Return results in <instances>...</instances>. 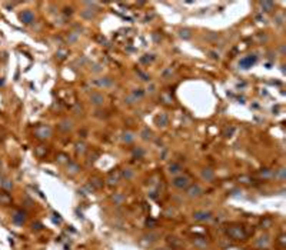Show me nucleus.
Returning a JSON list of instances; mask_svg holds the SVG:
<instances>
[{"label": "nucleus", "mask_w": 286, "mask_h": 250, "mask_svg": "<svg viewBox=\"0 0 286 250\" xmlns=\"http://www.w3.org/2000/svg\"><path fill=\"white\" fill-rule=\"evenodd\" d=\"M228 234L229 237H232L235 240H243V239L247 237V233L242 226H230L228 229Z\"/></svg>", "instance_id": "1"}, {"label": "nucleus", "mask_w": 286, "mask_h": 250, "mask_svg": "<svg viewBox=\"0 0 286 250\" xmlns=\"http://www.w3.org/2000/svg\"><path fill=\"white\" fill-rule=\"evenodd\" d=\"M190 185V177L189 176H179V177L173 179V186L179 187V189H186Z\"/></svg>", "instance_id": "2"}, {"label": "nucleus", "mask_w": 286, "mask_h": 250, "mask_svg": "<svg viewBox=\"0 0 286 250\" xmlns=\"http://www.w3.org/2000/svg\"><path fill=\"white\" fill-rule=\"evenodd\" d=\"M255 62H256V56H247V57H243V59L239 62V66H240L242 69H249Z\"/></svg>", "instance_id": "3"}, {"label": "nucleus", "mask_w": 286, "mask_h": 250, "mask_svg": "<svg viewBox=\"0 0 286 250\" xmlns=\"http://www.w3.org/2000/svg\"><path fill=\"white\" fill-rule=\"evenodd\" d=\"M193 217L196 219V220H199V222H207V220L212 219V214H210L209 211H196Z\"/></svg>", "instance_id": "4"}, {"label": "nucleus", "mask_w": 286, "mask_h": 250, "mask_svg": "<svg viewBox=\"0 0 286 250\" xmlns=\"http://www.w3.org/2000/svg\"><path fill=\"white\" fill-rule=\"evenodd\" d=\"M202 193V189L199 187L197 185H195V186H192L190 189L188 190V194L190 196V197H195V196H199V194Z\"/></svg>", "instance_id": "5"}, {"label": "nucleus", "mask_w": 286, "mask_h": 250, "mask_svg": "<svg viewBox=\"0 0 286 250\" xmlns=\"http://www.w3.org/2000/svg\"><path fill=\"white\" fill-rule=\"evenodd\" d=\"M20 19H22L25 23H30V22L33 20V15L30 13V12H25V13L20 16Z\"/></svg>", "instance_id": "6"}, {"label": "nucleus", "mask_w": 286, "mask_h": 250, "mask_svg": "<svg viewBox=\"0 0 286 250\" xmlns=\"http://www.w3.org/2000/svg\"><path fill=\"white\" fill-rule=\"evenodd\" d=\"M180 170H182V166L178 164V163H173V164L169 166V172H170V173H179Z\"/></svg>", "instance_id": "7"}, {"label": "nucleus", "mask_w": 286, "mask_h": 250, "mask_svg": "<svg viewBox=\"0 0 286 250\" xmlns=\"http://www.w3.org/2000/svg\"><path fill=\"white\" fill-rule=\"evenodd\" d=\"M10 196H9L7 193H3V194H0V203H3V204H7V203H10Z\"/></svg>", "instance_id": "8"}, {"label": "nucleus", "mask_w": 286, "mask_h": 250, "mask_svg": "<svg viewBox=\"0 0 286 250\" xmlns=\"http://www.w3.org/2000/svg\"><path fill=\"white\" fill-rule=\"evenodd\" d=\"M270 225H272V220H270V219H265V220H262V227L268 229V227H270Z\"/></svg>", "instance_id": "9"}, {"label": "nucleus", "mask_w": 286, "mask_h": 250, "mask_svg": "<svg viewBox=\"0 0 286 250\" xmlns=\"http://www.w3.org/2000/svg\"><path fill=\"white\" fill-rule=\"evenodd\" d=\"M203 177L212 179L213 177V173H212V172H209V170H204V172H203Z\"/></svg>", "instance_id": "10"}]
</instances>
